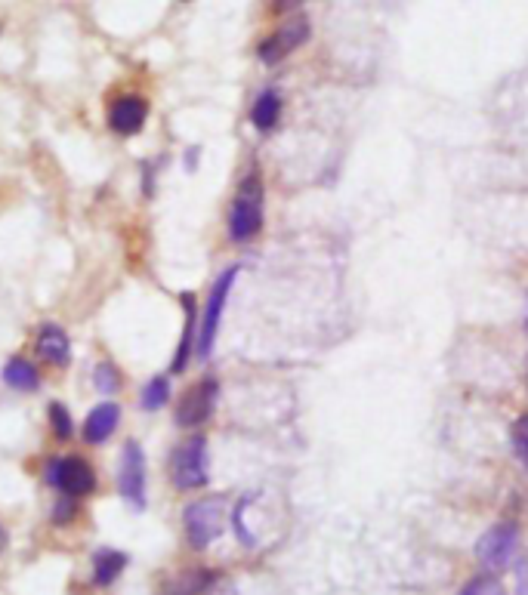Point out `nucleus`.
<instances>
[{"label":"nucleus","instance_id":"1","mask_svg":"<svg viewBox=\"0 0 528 595\" xmlns=\"http://www.w3.org/2000/svg\"><path fill=\"white\" fill-rule=\"evenodd\" d=\"M263 229V179L251 170L238 182L235 201L229 207V238L235 244H248Z\"/></svg>","mask_w":528,"mask_h":595},{"label":"nucleus","instance_id":"2","mask_svg":"<svg viewBox=\"0 0 528 595\" xmlns=\"http://www.w3.org/2000/svg\"><path fill=\"white\" fill-rule=\"evenodd\" d=\"M170 481L176 491H198L210 481V457H207V438L204 435H189L180 441L170 454L167 463Z\"/></svg>","mask_w":528,"mask_h":595},{"label":"nucleus","instance_id":"3","mask_svg":"<svg viewBox=\"0 0 528 595\" xmlns=\"http://www.w3.org/2000/svg\"><path fill=\"white\" fill-rule=\"evenodd\" d=\"M226 497H201L183 509V528L192 549H207L226 528Z\"/></svg>","mask_w":528,"mask_h":595},{"label":"nucleus","instance_id":"4","mask_svg":"<svg viewBox=\"0 0 528 595\" xmlns=\"http://www.w3.org/2000/svg\"><path fill=\"white\" fill-rule=\"evenodd\" d=\"M44 485L78 500V497H90L99 488V478L84 457H53L44 466Z\"/></svg>","mask_w":528,"mask_h":595},{"label":"nucleus","instance_id":"5","mask_svg":"<svg viewBox=\"0 0 528 595\" xmlns=\"http://www.w3.org/2000/svg\"><path fill=\"white\" fill-rule=\"evenodd\" d=\"M235 278H238V266L226 269L214 287H210V296H207V306H204V315H201V330H198V346L195 352L201 358H207L214 352V343H217V333H220V321H223V309L229 303V293L235 287Z\"/></svg>","mask_w":528,"mask_h":595},{"label":"nucleus","instance_id":"6","mask_svg":"<svg viewBox=\"0 0 528 595\" xmlns=\"http://www.w3.org/2000/svg\"><path fill=\"white\" fill-rule=\"evenodd\" d=\"M118 494L133 509H146V451L133 438L124 441L118 457Z\"/></svg>","mask_w":528,"mask_h":595},{"label":"nucleus","instance_id":"7","mask_svg":"<svg viewBox=\"0 0 528 595\" xmlns=\"http://www.w3.org/2000/svg\"><path fill=\"white\" fill-rule=\"evenodd\" d=\"M519 549V528L513 522H501V525H491L479 543H476V559L485 571H504L510 562H513V555Z\"/></svg>","mask_w":528,"mask_h":595},{"label":"nucleus","instance_id":"8","mask_svg":"<svg viewBox=\"0 0 528 595\" xmlns=\"http://www.w3.org/2000/svg\"><path fill=\"white\" fill-rule=\"evenodd\" d=\"M217 398H220V383L214 377H204L198 380L183 398L180 404H176V426H183V429H198L204 426L210 417H214L217 411Z\"/></svg>","mask_w":528,"mask_h":595},{"label":"nucleus","instance_id":"9","mask_svg":"<svg viewBox=\"0 0 528 595\" xmlns=\"http://www.w3.org/2000/svg\"><path fill=\"white\" fill-rule=\"evenodd\" d=\"M309 34H312V25H309V19L306 16H294V19H288L281 28H275L266 41L260 44V50H257V56H260V62H266V65H278L281 59H288L294 50H300L306 41H309Z\"/></svg>","mask_w":528,"mask_h":595},{"label":"nucleus","instance_id":"10","mask_svg":"<svg viewBox=\"0 0 528 595\" xmlns=\"http://www.w3.org/2000/svg\"><path fill=\"white\" fill-rule=\"evenodd\" d=\"M149 121V102L136 93H127V96H118L109 108V127L112 133L118 136H136L143 133Z\"/></svg>","mask_w":528,"mask_h":595},{"label":"nucleus","instance_id":"11","mask_svg":"<svg viewBox=\"0 0 528 595\" xmlns=\"http://www.w3.org/2000/svg\"><path fill=\"white\" fill-rule=\"evenodd\" d=\"M34 349H38V358L53 364V367H65L72 361V340L59 324H41L38 337H34Z\"/></svg>","mask_w":528,"mask_h":595},{"label":"nucleus","instance_id":"12","mask_svg":"<svg viewBox=\"0 0 528 595\" xmlns=\"http://www.w3.org/2000/svg\"><path fill=\"white\" fill-rule=\"evenodd\" d=\"M118 423H121V407L115 401L96 404L84 420V441L87 444H105L115 435Z\"/></svg>","mask_w":528,"mask_h":595},{"label":"nucleus","instance_id":"13","mask_svg":"<svg viewBox=\"0 0 528 595\" xmlns=\"http://www.w3.org/2000/svg\"><path fill=\"white\" fill-rule=\"evenodd\" d=\"M180 303H183V312H186V324H183V337H180V346H176V355H173V374H183V370L189 367V358L195 355V327H198V306H195V296L192 293H183L180 296Z\"/></svg>","mask_w":528,"mask_h":595},{"label":"nucleus","instance_id":"14","mask_svg":"<svg viewBox=\"0 0 528 595\" xmlns=\"http://www.w3.org/2000/svg\"><path fill=\"white\" fill-rule=\"evenodd\" d=\"M127 552H118V549H99L93 552V571H90V583L96 589H109L127 568Z\"/></svg>","mask_w":528,"mask_h":595},{"label":"nucleus","instance_id":"15","mask_svg":"<svg viewBox=\"0 0 528 595\" xmlns=\"http://www.w3.org/2000/svg\"><path fill=\"white\" fill-rule=\"evenodd\" d=\"M217 580V571H207V568H189L183 574H176L164 583L161 595H204Z\"/></svg>","mask_w":528,"mask_h":595},{"label":"nucleus","instance_id":"16","mask_svg":"<svg viewBox=\"0 0 528 595\" xmlns=\"http://www.w3.org/2000/svg\"><path fill=\"white\" fill-rule=\"evenodd\" d=\"M4 383L16 392H38L41 389V374L28 358H10L4 367Z\"/></svg>","mask_w":528,"mask_h":595},{"label":"nucleus","instance_id":"17","mask_svg":"<svg viewBox=\"0 0 528 595\" xmlns=\"http://www.w3.org/2000/svg\"><path fill=\"white\" fill-rule=\"evenodd\" d=\"M281 118V96L275 90H263L251 108V124L263 133H269Z\"/></svg>","mask_w":528,"mask_h":595},{"label":"nucleus","instance_id":"18","mask_svg":"<svg viewBox=\"0 0 528 595\" xmlns=\"http://www.w3.org/2000/svg\"><path fill=\"white\" fill-rule=\"evenodd\" d=\"M121 386H124L121 370L112 361H96V367H93V389L102 392V395H115V392H121Z\"/></svg>","mask_w":528,"mask_h":595},{"label":"nucleus","instance_id":"19","mask_svg":"<svg viewBox=\"0 0 528 595\" xmlns=\"http://www.w3.org/2000/svg\"><path fill=\"white\" fill-rule=\"evenodd\" d=\"M47 420H50V429L56 435V441H72L75 438V420L68 414V407L62 401H53L47 407Z\"/></svg>","mask_w":528,"mask_h":595},{"label":"nucleus","instance_id":"20","mask_svg":"<svg viewBox=\"0 0 528 595\" xmlns=\"http://www.w3.org/2000/svg\"><path fill=\"white\" fill-rule=\"evenodd\" d=\"M170 401V380L167 377H155L146 383L143 395H139V404H143V411H161Z\"/></svg>","mask_w":528,"mask_h":595},{"label":"nucleus","instance_id":"21","mask_svg":"<svg viewBox=\"0 0 528 595\" xmlns=\"http://www.w3.org/2000/svg\"><path fill=\"white\" fill-rule=\"evenodd\" d=\"M78 512H81V509H78V500L62 494V497L56 500L53 512H50V522H53V525H59V528H65V525H72V522H75Z\"/></svg>","mask_w":528,"mask_h":595},{"label":"nucleus","instance_id":"22","mask_svg":"<svg viewBox=\"0 0 528 595\" xmlns=\"http://www.w3.org/2000/svg\"><path fill=\"white\" fill-rule=\"evenodd\" d=\"M510 438H513V451H516L519 463L528 469V414H522V417L513 423V432H510Z\"/></svg>","mask_w":528,"mask_h":595},{"label":"nucleus","instance_id":"23","mask_svg":"<svg viewBox=\"0 0 528 595\" xmlns=\"http://www.w3.org/2000/svg\"><path fill=\"white\" fill-rule=\"evenodd\" d=\"M461 595H507L504 592V586H501V580L498 577H473L464 589H461Z\"/></svg>","mask_w":528,"mask_h":595},{"label":"nucleus","instance_id":"24","mask_svg":"<svg viewBox=\"0 0 528 595\" xmlns=\"http://www.w3.org/2000/svg\"><path fill=\"white\" fill-rule=\"evenodd\" d=\"M516 595H528V552L522 555V562L516 568Z\"/></svg>","mask_w":528,"mask_h":595},{"label":"nucleus","instance_id":"25","mask_svg":"<svg viewBox=\"0 0 528 595\" xmlns=\"http://www.w3.org/2000/svg\"><path fill=\"white\" fill-rule=\"evenodd\" d=\"M4 549H7V528L0 525V552H4Z\"/></svg>","mask_w":528,"mask_h":595},{"label":"nucleus","instance_id":"26","mask_svg":"<svg viewBox=\"0 0 528 595\" xmlns=\"http://www.w3.org/2000/svg\"><path fill=\"white\" fill-rule=\"evenodd\" d=\"M525 327H528V321H525Z\"/></svg>","mask_w":528,"mask_h":595}]
</instances>
